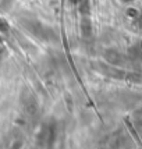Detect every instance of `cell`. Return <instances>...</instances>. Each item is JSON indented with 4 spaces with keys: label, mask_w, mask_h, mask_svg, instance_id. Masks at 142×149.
I'll return each instance as SVG.
<instances>
[{
    "label": "cell",
    "mask_w": 142,
    "mask_h": 149,
    "mask_svg": "<svg viewBox=\"0 0 142 149\" xmlns=\"http://www.w3.org/2000/svg\"><path fill=\"white\" fill-rule=\"evenodd\" d=\"M8 29H10L8 24L3 18H0V32H8Z\"/></svg>",
    "instance_id": "cell-3"
},
{
    "label": "cell",
    "mask_w": 142,
    "mask_h": 149,
    "mask_svg": "<svg viewBox=\"0 0 142 149\" xmlns=\"http://www.w3.org/2000/svg\"><path fill=\"white\" fill-rule=\"evenodd\" d=\"M11 6H13V0H0V7L3 11H7Z\"/></svg>",
    "instance_id": "cell-2"
},
{
    "label": "cell",
    "mask_w": 142,
    "mask_h": 149,
    "mask_svg": "<svg viewBox=\"0 0 142 149\" xmlns=\"http://www.w3.org/2000/svg\"><path fill=\"white\" fill-rule=\"evenodd\" d=\"M7 54V50H6V46L3 45V42H0V60L4 57Z\"/></svg>",
    "instance_id": "cell-4"
},
{
    "label": "cell",
    "mask_w": 142,
    "mask_h": 149,
    "mask_svg": "<svg viewBox=\"0 0 142 149\" xmlns=\"http://www.w3.org/2000/svg\"><path fill=\"white\" fill-rule=\"evenodd\" d=\"M70 1H72V3H79L81 0H70Z\"/></svg>",
    "instance_id": "cell-5"
},
{
    "label": "cell",
    "mask_w": 142,
    "mask_h": 149,
    "mask_svg": "<svg viewBox=\"0 0 142 149\" xmlns=\"http://www.w3.org/2000/svg\"><path fill=\"white\" fill-rule=\"evenodd\" d=\"M81 32H82V36H84V38H88V36H90V33H92L90 21H89V18H86V17H82V19H81Z\"/></svg>",
    "instance_id": "cell-1"
}]
</instances>
